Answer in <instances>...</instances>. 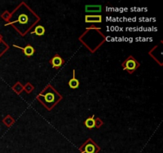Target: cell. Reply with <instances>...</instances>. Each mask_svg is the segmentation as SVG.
I'll list each match as a JSON object with an SVG mask.
<instances>
[{"mask_svg": "<svg viewBox=\"0 0 163 153\" xmlns=\"http://www.w3.org/2000/svg\"><path fill=\"white\" fill-rule=\"evenodd\" d=\"M80 153H98L100 151L99 147L91 139H87L83 145L79 148Z\"/></svg>", "mask_w": 163, "mask_h": 153, "instance_id": "cell-3", "label": "cell"}, {"mask_svg": "<svg viewBox=\"0 0 163 153\" xmlns=\"http://www.w3.org/2000/svg\"><path fill=\"white\" fill-rule=\"evenodd\" d=\"M102 6L100 5H87L85 6V10L86 12H88V13H99V12L101 11Z\"/></svg>", "mask_w": 163, "mask_h": 153, "instance_id": "cell-7", "label": "cell"}, {"mask_svg": "<svg viewBox=\"0 0 163 153\" xmlns=\"http://www.w3.org/2000/svg\"><path fill=\"white\" fill-rule=\"evenodd\" d=\"M38 99L46 106L47 109L50 110L56 104H57L60 100L62 99V98L51 86H48L38 96Z\"/></svg>", "mask_w": 163, "mask_h": 153, "instance_id": "cell-2", "label": "cell"}, {"mask_svg": "<svg viewBox=\"0 0 163 153\" xmlns=\"http://www.w3.org/2000/svg\"><path fill=\"white\" fill-rule=\"evenodd\" d=\"M45 33H46V30H45L44 26H41V25L36 26L35 29H34V31L31 32V34H35L36 35H38V36L44 35Z\"/></svg>", "mask_w": 163, "mask_h": 153, "instance_id": "cell-10", "label": "cell"}, {"mask_svg": "<svg viewBox=\"0 0 163 153\" xmlns=\"http://www.w3.org/2000/svg\"><path fill=\"white\" fill-rule=\"evenodd\" d=\"M69 86L71 89L72 90H76V89H77L80 86V82L76 78H75V70H73V78H72L70 80L69 82Z\"/></svg>", "mask_w": 163, "mask_h": 153, "instance_id": "cell-9", "label": "cell"}, {"mask_svg": "<svg viewBox=\"0 0 163 153\" xmlns=\"http://www.w3.org/2000/svg\"><path fill=\"white\" fill-rule=\"evenodd\" d=\"M86 22H101L102 16L101 15H86L85 16Z\"/></svg>", "mask_w": 163, "mask_h": 153, "instance_id": "cell-8", "label": "cell"}, {"mask_svg": "<svg viewBox=\"0 0 163 153\" xmlns=\"http://www.w3.org/2000/svg\"><path fill=\"white\" fill-rule=\"evenodd\" d=\"M84 124H85L86 127H87V128H89V129L93 128L95 127V120H94V115L92 116L91 117L87 118L85 121H84Z\"/></svg>", "mask_w": 163, "mask_h": 153, "instance_id": "cell-11", "label": "cell"}, {"mask_svg": "<svg viewBox=\"0 0 163 153\" xmlns=\"http://www.w3.org/2000/svg\"><path fill=\"white\" fill-rule=\"evenodd\" d=\"M95 127L96 128H99L100 126L103 124V122L101 121V120H99V119H96L95 120Z\"/></svg>", "mask_w": 163, "mask_h": 153, "instance_id": "cell-13", "label": "cell"}, {"mask_svg": "<svg viewBox=\"0 0 163 153\" xmlns=\"http://www.w3.org/2000/svg\"><path fill=\"white\" fill-rule=\"evenodd\" d=\"M15 47L19 48V49H21V50H23V53L25 54V55L27 56V57H30V56L34 55V51H35V50H34V47H33L32 46H30V45H27V46H25L24 48L19 47V46H15Z\"/></svg>", "mask_w": 163, "mask_h": 153, "instance_id": "cell-6", "label": "cell"}, {"mask_svg": "<svg viewBox=\"0 0 163 153\" xmlns=\"http://www.w3.org/2000/svg\"><path fill=\"white\" fill-rule=\"evenodd\" d=\"M139 66V63L135 59V58L131 56L126 60L123 63V68L124 70H128L130 74H132L136 69Z\"/></svg>", "mask_w": 163, "mask_h": 153, "instance_id": "cell-4", "label": "cell"}, {"mask_svg": "<svg viewBox=\"0 0 163 153\" xmlns=\"http://www.w3.org/2000/svg\"><path fill=\"white\" fill-rule=\"evenodd\" d=\"M23 89L26 90L27 93H30V92H32V90H33V86H32L30 83H28Z\"/></svg>", "mask_w": 163, "mask_h": 153, "instance_id": "cell-12", "label": "cell"}, {"mask_svg": "<svg viewBox=\"0 0 163 153\" xmlns=\"http://www.w3.org/2000/svg\"><path fill=\"white\" fill-rule=\"evenodd\" d=\"M50 64L52 65L53 68H55V69H58L60 66H61L64 64V60L62 59L59 55H55L54 58L50 60Z\"/></svg>", "mask_w": 163, "mask_h": 153, "instance_id": "cell-5", "label": "cell"}, {"mask_svg": "<svg viewBox=\"0 0 163 153\" xmlns=\"http://www.w3.org/2000/svg\"><path fill=\"white\" fill-rule=\"evenodd\" d=\"M14 19L9 24H11L13 26H15L16 24L18 23V25L20 26H23V31L24 35L27 33V30H26V26H28V29L30 30V28L34 26V24L36 22H38L39 21V18L38 16L34 14V12L31 11L30 9L28 7H25L23 9V13L21 11H18V9H16L14 11Z\"/></svg>", "mask_w": 163, "mask_h": 153, "instance_id": "cell-1", "label": "cell"}]
</instances>
